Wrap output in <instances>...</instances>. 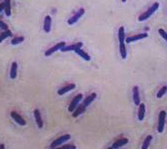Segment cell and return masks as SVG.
<instances>
[{
	"mask_svg": "<svg viewBox=\"0 0 167 149\" xmlns=\"http://www.w3.org/2000/svg\"><path fill=\"white\" fill-rule=\"evenodd\" d=\"M158 8H159V3H158V2H154V3L148 8L147 11H145L144 13H142L141 15L138 16V21H140V22L145 21L146 19H148L149 17L152 16V14H153Z\"/></svg>",
	"mask_w": 167,
	"mask_h": 149,
	"instance_id": "obj_1",
	"label": "cell"
},
{
	"mask_svg": "<svg viewBox=\"0 0 167 149\" xmlns=\"http://www.w3.org/2000/svg\"><path fill=\"white\" fill-rule=\"evenodd\" d=\"M70 138H71L70 134H65V135L60 136L57 139L54 140L52 143H51V144H50V148H56V147H58V146L63 144V143H65L66 141H68V140L70 139Z\"/></svg>",
	"mask_w": 167,
	"mask_h": 149,
	"instance_id": "obj_2",
	"label": "cell"
},
{
	"mask_svg": "<svg viewBox=\"0 0 167 149\" xmlns=\"http://www.w3.org/2000/svg\"><path fill=\"white\" fill-rule=\"evenodd\" d=\"M165 118H166V112L164 110L160 111L159 115H158V127H157V130L159 133H162L164 130V126H165Z\"/></svg>",
	"mask_w": 167,
	"mask_h": 149,
	"instance_id": "obj_3",
	"label": "cell"
},
{
	"mask_svg": "<svg viewBox=\"0 0 167 149\" xmlns=\"http://www.w3.org/2000/svg\"><path fill=\"white\" fill-rule=\"evenodd\" d=\"M84 13H85V9L84 8H80V9L77 11L76 13H74L72 16L69 18L68 20V24L69 25H73V24H75V23L78 21V20L81 18V17L84 15Z\"/></svg>",
	"mask_w": 167,
	"mask_h": 149,
	"instance_id": "obj_4",
	"label": "cell"
},
{
	"mask_svg": "<svg viewBox=\"0 0 167 149\" xmlns=\"http://www.w3.org/2000/svg\"><path fill=\"white\" fill-rule=\"evenodd\" d=\"M82 97H83V96L81 93H79V94H77V96H74V99L71 101L70 104H69V107H68V110L70 111V112H73V111L76 110V107H78L79 102H81Z\"/></svg>",
	"mask_w": 167,
	"mask_h": 149,
	"instance_id": "obj_5",
	"label": "cell"
},
{
	"mask_svg": "<svg viewBox=\"0 0 167 149\" xmlns=\"http://www.w3.org/2000/svg\"><path fill=\"white\" fill-rule=\"evenodd\" d=\"M65 46H66L65 42H59V43H57V44H55L54 46H52V47L49 48L47 51H46V52H45V56H46V57L51 56L53 53H55L56 51H58V50H61V49L64 48Z\"/></svg>",
	"mask_w": 167,
	"mask_h": 149,
	"instance_id": "obj_6",
	"label": "cell"
},
{
	"mask_svg": "<svg viewBox=\"0 0 167 149\" xmlns=\"http://www.w3.org/2000/svg\"><path fill=\"white\" fill-rule=\"evenodd\" d=\"M147 37H148V34L147 33L136 34V35L127 37V38L125 39V43H127V44H130V43H132V42L138 41V40H142V39H144V38H147Z\"/></svg>",
	"mask_w": 167,
	"mask_h": 149,
	"instance_id": "obj_7",
	"label": "cell"
},
{
	"mask_svg": "<svg viewBox=\"0 0 167 149\" xmlns=\"http://www.w3.org/2000/svg\"><path fill=\"white\" fill-rule=\"evenodd\" d=\"M83 47V44L81 42H77V43H74V44H71L69 46H65L64 48H62L60 51H62V52H69V51H74V52H76L77 50H79V49H82Z\"/></svg>",
	"mask_w": 167,
	"mask_h": 149,
	"instance_id": "obj_8",
	"label": "cell"
},
{
	"mask_svg": "<svg viewBox=\"0 0 167 149\" xmlns=\"http://www.w3.org/2000/svg\"><path fill=\"white\" fill-rule=\"evenodd\" d=\"M76 88V85L75 84H68V85H64V87H62V88H60L59 90H58V94L59 96H63V94H65L66 93H68V91H72L74 90V88Z\"/></svg>",
	"mask_w": 167,
	"mask_h": 149,
	"instance_id": "obj_9",
	"label": "cell"
},
{
	"mask_svg": "<svg viewBox=\"0 0 167 149\" xmlns=\"http://www.w3.org/2000/svg\"><path fill=\"white\" fill-rule=\"evenodd\" d=\"M51 24H52V19L51 16L46 15L44 18V24H43V29L46 33H49L51 31Z\"/></svg>",
	"mask_w": 167,
	"mask_h": 149,
	"instance_id": "obj_10",
	"label": "cell"
},
{
	"mask_svg": "<svg viewBox=\"0 0 167 149\" xmlns=\"http://www.w3.org/2000/svg\"><path fill=\"white\" fill-rule=\"evenodd\" d=\"M11 117H12V118L15 120V122L18 123L19 125H22V126L26 125V121L23 119V117L20 115V114L15 112V111H12V112H11Z\"/></svg>",
	"mask_w": 167,
	"mask_h": 149,
	"instance_id": "obj_11",
	"label": "cell"
},
{
	"mask_svg": "<svg viewBox=\"0 0 167 149\" xmlns=\"http://www.w3.org/2000/svg\"><path fill=\"white\" fill-rule=\"evenodd\" d=\"M33 114H34V118H35V121L37 123V125H38V128H42L43 127V120H42V117H41V114H40V111L35 108L33 111Z\"/></svg>",
	"mask_w": 167,
	"mask_h": 149,
	"instance_id": "obj_12",
	"label": "cell"
},
{
	"mask_svg": "<svg viewBox=\"0 0 167 149\" xmlns=\"http://www.w3.org/2000/svg\"><path fill=\"white\" fill-rule=\"evenodd\" d=\"M132 93H133V102L136 105L140 104V94H139V88L137 85L133 87V90H132Z\"/></svg>",
	"mask_w": 167,
	"mask_h": 149,
	"instance_id": "obj_13",
	"label": "cell"
},
{
	"mask_svg": "<svg viewBox=\"0 0 167 149\" xmlns=\"http://www.w3.org/2000/svg\"><path fill=\"white\" fill-rule=\"evenodd\" d=\"M127 143H128L127 138H120V139L116 140V141L112 144L111 148H120V147H122V146L126 145Z\"/></svg>",
	"mask_w": 167,
	"mask_h": 149,
	"instance_id": "obj_14",
	"label": "cell"
},
{
	"mask_svg": "<svg viewBox=\"0 0 167 149\" xmlns=\"http://www.w3.org/2000/svg\"><path fill=\"white\" fill-rule=\"evenodd\" d=\"M96 96H97L96 93H90L87 97H85V99H84V101H83V104H84L85 107H87L88 105L90 104H92V102H93L94 99H96Z\"/></svg>",
	"mask_w": 167,
	"mask_h": 149,
	"instance_id": "obj_15",
	"label": "cell"
},
{
	"mask_svg": "<svg viewBox=\"0 0 167 149\" xmlns=\"http://www.w3.org/2000/svg\"><path fill=\"white\" fill-rule=\"evenodd\" d=\"M145 111H146V108H145V104H139V108H138V119L140 120H143L145 117Z\"/></svg>",
	"mask_w": 167,
	"mask_h": 149,
	"instance_id": "obj_16",
	"label": "cell"
},
{
	"mask_svg": "<svg viewBox=\"0 0 167 149\" xmlns=\"http://www.w3.org/2000/svg\"><path fill=\"white\" fill-rule=\"evenodd\" d=\"M17 71H18V66H17L16 62H13L10 68V78L14 80L17 77Z\"/></svg>",
	"mask_w": 167,
	"mask_h": 149,
	"instance_id": "obj_17",
	"label": "cell"
},
{
	"mask_svg": "<svg viewBox=\"0 0 167 149\" xmlns=\"http://www.w3.org/2000/svg\"><path fill=\"white\" fill-rule=\"evenodd\" d=\"M85 110H86V107L84 104H80V105H78V107H76V110L73 111L72 112V116L73 117H77V116H79L80 114H82L83 112H84L85 111Z\"/></svg>",
	"mask_w": 167,
	"mask_h": 149,
	"instance_id": "obj_18",
	"label": "cell"
},
{
	"mask_svg": "<svg viewBox=\"0 0 167 149\" xmlns=\"http://www.w3.org/2000/svg\"><path fill=\"white\" fill-rule=\"evenodd\" d=\"M119 52H120V56H121V58L126 59V57H127V51H126L125 42L119 43Z\"/></svg>",
	"mask_w": 167,
	"mask_h": 149,
	"instance_id": "obj_19",
	"label": "cell"
},
{
	"mask_svg": "<svg viewBox=\"0 0 167 149\" xmlns=\"http://www.w3.org/2000/svg\"><path fill=\"white\" fill-rule=\"evenodd\" d=\"M124 27L121 26L118 29V40H119V43L125 42V34H124Z\"/></svg>",
	"mask_w": 167,
	"mask_h": 149,
	"instance_id": "obj_20",
	"label": "cell"
},
{
	"mask_svg": "<svg viewBox=\"0 0 167 149\" xmlns=\"http://www.w3.org/2000/svg\"><path fill=\"white\" fill-rule=\"evenodd\" d=\"M75 53L78 54V55L81 57L82 59H84L85 61H90V56H89L88 54L85 52V51H83L82 49H79V50H77Z\"/></svg>",
	"mask_w": 167,
	"mask_h": 149,
	"instance_id": "obj_21",
	"label": "cell"
},
{
	"mask_svg": "<svg viewBox=\"0 0 167 149\" xmlns=\"http://www.w3.org/2000/svg\"><path fill=\"white\" fill-rule=\"evenodd\" d=\"M4 3H5V15L6 16H10L11 15V3H10V0H4Z\"/></svg>",
	"mask_w": 167,
	"mask_h": 149,
	"instance_id": "obj_22",
	"label": "cell"
},
{
	"mask_svg": "<svg viewBox=\"0 0 167 149\" xmlns=\"http://www.w3.org/2000/svg\"><path fill=\"white\" fill-rule=\"evenodd\" d=\"M11 36H12V33H11V31L9 29L7 31H3V32L1 33V36H0V42L4 41L7 37H11Z\"/></svg>",
	"mask_w": 167,
	"mask_h": 149,
	"instance_id": "obj_23",
	"label": "cell"
},
{
	"mask_svg": "<svg viewBox=\"0 0 167 149\" xmlns=\"http://www.w3.org/2000/svg\"><path fill=\"white\" fill-rule=\"evenodd\" d=\"M166 93H167V85H163V87L158 91V93L156 94L157 99H161V97H162Z\"/></svg>",
	"mask_w": 167,
	"mask_h": 149,
	"instance_id": "obj_24",
	"label": "cell"
},
{
	"mask_svg": "<svg viewBox=\"0 0 167 149\" xmlns=\"http://www.w3.org/2000/svg\"><path fill=\"white\" fill-rule=\"evenodd\" d=\"M152 141V136L151 135H148L146 136V138L144 140V142H143L142 144V149H146L149 147V144H150V142Z\"/></svg>",
	"mask_w": 167,
	"mask_h": 149,
	"instance_id": "obj_25",
	"label": "cell"
},
{
	"mask_svg": "<svg viewBox=\"0 0 167 149\" xmlns=\"http://www.w3.org/2000/svg\"><path fill=\"white\" fill-rule=\"evenodd\" d=\"M24 41V37L23 36H19V37H15V38H13L11 40V44L12 45H18L20 43H22Z\"/></svg>",
	"mask_w": 167,
	"mask_h": 149,
	"instance_id": "obj_26",
	"label": "cell"
},
{
	"mask_svg": "<svg viewBox=\"0 0 167 149\" xmlns=\"http://www.w3.org/2000/svg\"><path fill=\"white\" fill-rule=\"evenodd\" d=\"M158 32H159V35L162 37V38L165 40L166 43H167V32H165L163 29H159L158 30Z\"/></svg>",
	"mask_w": 167,
	"mask_h": 149,
	"instance_id": "obj_27",
	"label": "cell"
},
{
	"mask_svg": "<svg viewBox=\"0 0 167 149\" xmlns=\"http://www.w3.org/2000/svg\"><path fill=\"white\" fill-rule=\"evenodd\" d=\"M0 27H1V29L2 31H7L8 30V26H7V24H5L4 22H0Z\"/></svg>",
	"mask_w": 167,
	"mask_h": 149,
	"instance_id": "obj_28",
	"label": "cell"
},
{
	"mask_svg": "<svg viewBox=\"0 0 167 149\" xmlns=\"http://www.w3.org/2000/svg\"><path fill=\"white\" fill-rule=\"evenodd\" d=\"M61 148H71V149H75L76 146L75 145H70V144H66V145H62Z\"/></svg>",
	"mask_w": 167,
	"mask_h": 149,
	"instance_id": "obj_29",
	"label": "cell"
},
{
	"mask_svg": "<svg viewBox=\"0 0 167 149\" xmlns=\"http://www.w3.org/2000/svg\"><path fill=\"white\" fill-rule=\"evenodd\" d=\"M4 9H5V3L2 2V3L0 4V10H1V12H2V10H4Z\"/></svg>",
	"mask_w": 167,
	"mask_h": 149,
	"instance_id": "obj_30",
	"label": "cell"
},
{
	"mask_svg": "<svg viewBox=\"0 0 167 149\" xmlns=\"http://www.w3.org/2000/svg\"><path fill=\"white\" fill-rule=\"evenodd\" d=\"M4 148H5V146H4L3 144H2V145H1V149H4Z\"/></svg>",
	"mask_w": 167,
	"mask_h": 149,
	"instance_id": "obj_31",
	"label": "cell"
},
{
	"mask_svg": "<svg viewBox=\"0 0 167 149\" xmlns=\"http://www.w3.org/2000/svg\"><path fill=\"white\" fill-rule=\"evenodd\" d=\"M121 1H122V3H125V2H126V0H121Z\"/></svg>",
	"mask_w": 167,
	"mask_h": 149,
	"instance_id": "obj_32",
	"label": "cell"
}]
</instances>
